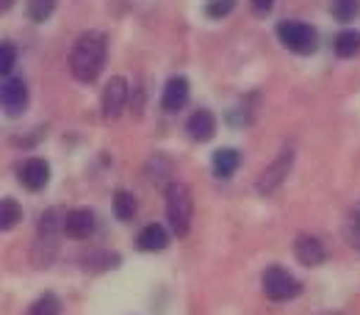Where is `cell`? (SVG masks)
Listing matches in <instances>:
<instances>
[{
  "label": "cell",
  "mask_w": 360,
  "mask_h": 315,
  "mask_svg": "<svg viewBox=\"0 0 360 315\" xmlns=\"http://www.w3.org/2000/svg\"><path fill=\"white\" fill-rule=\"evenodd\" d=\"M105 50H108V39L100 31H86L78 36V42L70 53V72L75 81L81 83H91L100 78L103 67H105Z\"/></svg>",
  "instance_id": "1"
},
{
  "label": "cell",
  "mask_w": 360,
  "mask_h": 315,
  "mask_svg": "<svg viewBox=\"0 0 360 315\" xmlns=\"http://www.w3.org/2000/svg\"><path fill=\"white\" fill-rule=\"evenodd\" d=\"M191 213H194V202H191L188 185L180 180H172L167 185V216H169V224H172L178 238L188 235Z\"/></svg>",
  "instance_id": "2"
},
{
  "label": "cell",
  "mask_w": 360,
  "mask_h": 315,
  "mask_svg": "<svg viewBox=\"0 0 360 315\" xmlns=\"http://www.w3.org/2000/svg\"><path fill=\"white\" fill-rule=\"evenodd\" d=\"M261 288H264L266 299H271V302H288V299H297L302 293V282L294 274L280 269V266H269L264 271Z\"/></svg>",
  "instance_id": "3"
},
{
  "label": "cell",
  "mask_w": 360,
  "mask_h": 315,
  "mask_svg": "<svg viewBox=\"0 0 360 315\" xmlns=\"http://www.w3.org/2000/svg\"><path fill=\"white\" fill-rule=\"evenodd\" d=\"M277 36H280V42L288 47V50H294L300 55H308V53L316 50V31L311 25H305V22L283 20L277 25Z\"/></svg>",
  "instance_id": "4"
},
{
  "label": "cell",
  "mask_w": 360,
  "mask_h": 315,
  "mask_svg": "<svg viewBox=\"0 0 360 315\" xmlns=\"http://www.w3.org/2000/svg\"><path fill=\"white\" fill-rule=\"evenodd\" d=\"M291 163H294V152H291V149H283L269 166L258 175V194H266V196L274 194V191L285 182V177H288Z\"/></svg>",
  "instance_id": "5"
},
{
  "label": "cell",
  "mask_w": 360,
  "mask_h": 315,
  "mask_svg": "<svg viewBox=\"0 0 360 315\" xmlns=\"http://www.w3.org/2000/svg\"><path fill=\"white\" fill-rule=\"evenodd\" d=\"M0 105H3V111H6L8 116L22 114V111L28 108V86H25V81L8 75V78L3 81V89H0Z\"/></svg>",
  "instance_id": "6"
},
{
  "label": "cell",
  "mask_w": 360,
  "mask_h": 315,
  "mask_svg": "<svg viewBox=\"0 0 360 315\" xmlns=\"http://www.w3.org/2000/svg\"><path fill=\"white\" fill-rule=\"evenodd\" d=\"M125 102H128V83H125V78L114 75L103 89V116L105 119H117L122 114Z\"/></svg>",
  "instance_id": "7"
},
{
  "label": "cell",
  "mask_w": 360,
  "mask_h": 315,
  "mask_svg": "<svg viewBox=\"0 0 360 315\" xmlns=\"http://www.w3.org/2000/svg\"><path fill=\"white\" fill-rule=\"evenodd\" d=\"M294 255H297V260H300L302 266H308V269L321 266L324 257H327L324 243H321L316 235H308V232H302V235L294 238Z\"/></svg>",
  "instance_id": "8"
},
{
  "label": "cell",
  "mask_w": 360,
  "mask_h": 315,
  "mask_svg": "<svg viewBox=\"0 0 360 315\" xmlns=\"http://www.w3.org/2000/svg\"><path fill=\"white\" fill-rule=\"evenodd\" d=\"M61 232L72 241H84L94 232V213L89 210H70L61 222Z\"/></svg>",
  "instance_id": "9"
},
{
  "label": "cell",
  "mask_w": 360,
  "mask_h": 315,
  "mask_svg": "<svg viewBox=\"0 0 360 315\" xmlns=\"http://www.w3.org/2000/svg\"><path fill=\"white\" fill-rule=\"evenodd\" d=\"M188 102V81L186 78H169L167 86H164V94H161V105L167 114H178L186 108Z\"/></svg>",
  "instance_id": "10"
},
{
  "label": "cell",
  "mask_w": 360,
  "mask_h": 315,
  "mask_svg": "<svg viewBox=\"0 0 360 315\" xmlns=\"http://www.w3.org/2000/svg\"><path fill=\"white\" fill-rule=\"evenodd\" d=\"M20 182L28 188V191H42L47 182H50V166L42 158H31L22 163L20 169Z\"/></svg>",
  "instance_id": "11"
},
{
  "label": "cell",
  "mask_w": 360,
  "mask_h": 315,
  "mask_svg": "<svg viewBox=\"0 0 360 315\" xmlns=\"http://www.w3.org/2000/svg\"><path fill=\"white\" fill-rule=\"evenodd\" d=\"M186 130H188V135H191L194 141H211L214 133H217V116H214L208 108H200V111H194V114L188 116Z\"/></svg>",
  "instance_id": "12"
},
{
  "label": "cell",
  "mask_w": 360,
  "mask_h": 315,
  "mask_svg": "<svg viewBox=\"0 0 360 315\" xmlns=\"http://www.w3.org/2000/svg\"><path fill=\"white\" fill-rule=\"evenodd\" d=\"M167 243H169V235L161 224H147L136 238V246L141 252H164Z\"/></svg>",
  "instance_id": "13"
},
{
  "label": "cell",
  "mask_w": 360,
  "mask_h": 315,
  "mask_svg": "<svg viewBox=\"0 0 360 315\" xmlns=\"http://www.w3.org/2000/svg\"><path fill=\"white\" fill-rule=\"evenodd\" d=\"M238 161H241V155L236 152V149H230V147H222V149H217L214 152V161H211V166H214V175L217 177H233V172L238 169Z\"/></svg>",
  "instance_id": "14"
},
{
  "label": "cell",
  "mask_w": 360,
  "mask_h": 315,
  "mask_svg": "<svg viewBox=\"0 0 360 315\" xmlns=\"http://www.w3.org/2000/svg\"><path fill=\"white\" fill-rule=\"evenodd\" d=\"M335 53H338V58H355L360 53L358 31H341V34L335 36Z\"/></svg>",
  "instance_id": "15"
},
{
  "label": "cell",
  "mask_w": 360,
  "mask_h": 315,
  "mask_svg": "<svg viewBox=\"0 0 360 315\" xmlns=\"http://www.w3.org/2000/svg\"><path fill=\"white\" fill-rule=\"evenodd\" d=\"M344 238H347V243H349L352 249L360 252V202L349 208V213H347V219H344Z\"/></svg>",
  "instance_id": "16"
},
{
  "label": "cell",
  "mask_w": 360,
  "mask_h": 315,
  "mask_svg": "<svg viewBox=\"0 0 360 315\" xmlns=\"http://www.w3.org/2000/svg\"><path fill=\"white\" fill-rule=\"evenodd\" d=\"M114 213H117L120 222L134 219V213H136L134 194H128V191H117V194H114Z\"/></svg>",
  "instance_id": "17"
},
{
  "label": "cell",
  "mask_w": 360,
  "mask_h": 315,
  "mask_svg": "<svg viewBox=\"0 0 360 315\" xmlns=\"http://www.w3.org/2000/svg\"><path fill=\"white\" fill-rule=\"evenodd\" d=\"M58 313H61V302H58V296H53V293L39 296V299L31 304V310H28V315H58Z\"/></svg>",
  "instance_id": "18"
},
{
  "label": "cell",
  "mask_w": 360,
  "mask_h": 315,
  "mask_svg": "<svg viewBox=\"0 0 360 315\" xmlns=\"http://www.w3.org/2000/svg\"><path fill=\"white\" fill-rule=\"evenodd\" d=\"M20 219H22V213H20L17 202L14 199H3L0 202V229H11Z\"/></svg>",
  "instance_id": "19"
},
{
  "label": "cell",
  "mask_w": 360,
  "mask_h": 315,
  "mask_svg": "<svg viewBox=\"0 0 360 315\" xmlns=\"http://www.w3.org/2000/svg\"><path fill=\"white\" fill-rule=\"evenodd\" d=\"M330 8H333V14H335V20L349 22V20H355V14H358L360 0H333Z\"/></svg>",
  "instance_id": "20"
},
{
  "label": "cell",
  "mask_w": 360,
  "mask_h": 315,
  "mask_svg": "<svg viewBox=\"0 0 360 315\" xmlns=\"http://www.w3.org/2000/svg\"><path fill=\"white\" fill-rule=\"evenodd\" d=\"M53 11H56V0H28V17L34 22H45Z\"/></svg>",
  "instance_id": "21"
},
{
  "label": "cell",
  "mask_w": 360,
  "mask_h": 315,
  "mask_svg": "<svg viewBox=\"0 0 360 315\" xmlns=\"http://www.w3.org/2000/svg\"><path fill=\"white\" fill-rule=\"evenodd\" d=\"M233 8H236V0H208V3H205V14H208L211 20H222Z\"/></svg>",
  "instance_id": "22"
},
{
  "label": "cell",
  "mask_w": 360,
  "mask_h": 315,
  "mask_svg": "<svg viewBox=\"0 0 360 315\" xmlns=\"http://www.w3.org/2000/svg\"><path fill=\"white\" fill-rule=\"evenodd\" d=\"M14 58H17V50H14V45H6L0 47V72L8 78L11 75V67H14Z\"/></svg>",
  "instance_id": "23"
},
{
  "label": "cell",
  "mask_w": 360,
  "mask_h": 315,
  "mask_svg": "<svg viewBox=\"0 0 360 315\" xmlns=\"http://www.w3.org/2000/svg\"><path fill=\"white\" fill-rule=\"evenodd\" d=\"M250 3H252V8L261 11V14H266L271 6H274V0H250Z\"/></svg>",
  "instance_id": "24"
},
{
  "label": "cell",
  "mask_w": 360,
  "mask_h": 315,
  "mask_svg": "<svg viewBox=\"0 0 360 315\" xmlns=\"http://www.w3.org/2000/svg\"><path fill=\"white\" fill-rule=\"evenodd\" d=\"M11 3H14V0H0V8H8Z\"/></svg>",
  "instance_id": "25"
},
{
  "label": "cell",
  "mask_w": 360,
  "mask_h": 315,
  "mask_svg": "<svg viewBox=\"0 0 360 315\" xmlns=\"http://www.w3.org/2000/svg\"><path fill=\"white\" fill-rule=\"evenodd\" d=\"M324 315H338V313H324Z\"/></svg>",
  "instance_id": "26"
}]
</instances>
